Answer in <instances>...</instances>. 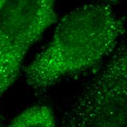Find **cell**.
Here are the masks:
<instances>
[{"instance_id": "obj_5", "label": "cell", "mask_w": 127, "mask_h": 127, "mask_svg": "<svg viewBox=\"0 0 127 127\" xmlns=\"http://www.w3.org/2000/svg\"><path fill=\"white\" fill-rule=\"evenodd\" d=\"M5 3H6V1H0V12L2 10L3 7L4 6Z\"/></svg>"}, {"instance_id": "obj_1", "label": "cell", "mask_w": 127, "mask_h": 127, "mask_svg": "<svg viewBox=\"0 0 127 127\" xmlns=\"http://www.w3.org/2000/svg\"><path fill=\"white\" fill-rule=\"evenodd\" d=\"M125 32L124 21L109 3L77 7L60 21L51 43L25 69L27 84L40 93L88 72L113 53Z\"/></svg>"}, {"instance_id": "obj_3", "label": "cell", "mask_w": 127, "mask_h": 127, "mask_svg": "<svg viewBox=\"0 0 127 127\" xmlns=\"http://www.w3.org/2000/svg\"><path fill=\"white\" fill-rule=\"evenodd\" d=\"M56 19L53 1H6L0 12V98L19 75L29 48Z\"/></svg>"}, {"instance_id": "obj_4", "label": "cell", "mask_w": 127, "mask_h": 127, "mask_svg": "<svg viewBox=\"0 0 127 127\" xmlns=\"http://www.w3.org/2000/svg\"><path fill=\"white\" fill-rule=\"evenodd\" d=\"M9 127H57L53 111L47 106L32 107L16 117Z\"/></svg>"}, {"instance_id": "obj_6", "label": "cell", "mask_w": 127, "mask_h": 127, "mask_svg": "<svg viewBox=\"0 0 127 127\" xmlns=\"http://www.w3.org/2000/svg\"><path fill=\"white\" fill-rule=\"evenodd\" d=\"M0 127H4V123L2 121V117L0 115Z\"/></svg>"}, {"instance_id": "obj_2", "label": "cell", "mask_w": 127, "mask_h": 127, "mask_svg": "<svg viewBox=\"0 0 127 127\" xmlns=\"http://www.w3.org/2000/svg\"><path fill=\"white\" fill-rule=\"evenodd\" d=\"M61 127H127V42L68 106Z\"/></svg>"}]
</instances>
